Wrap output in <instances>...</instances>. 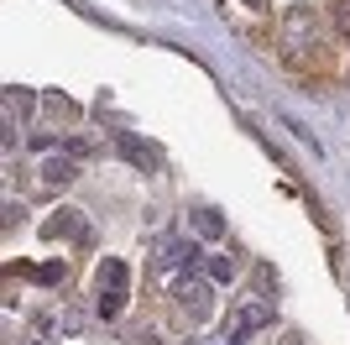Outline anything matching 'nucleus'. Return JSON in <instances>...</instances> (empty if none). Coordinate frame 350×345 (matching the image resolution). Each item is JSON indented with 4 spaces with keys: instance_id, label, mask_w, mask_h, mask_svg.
Instances as JSON below:
<instances>
[{
    "instance_id": "9",
    "label": "nucleus",
    "mask_w": 350,
    "mask_h": 345,
    "mask_svg": "<svg viewBox=\"0 0 350 345\" xmlns=\"http://www.w3.org/2000/svg\"><path fill=\"white\" fill-rule=\"evenodd\" d=\"M120 152H126V157H131L136 168H146V172H152V162H157V157H152V152H146L142 142H136V136H126V131H120Z\"/></svg>"
},
{
    "instance_id": "6",
    "label": "nucleus",
    "mask_w": 350,
    "mask_h": 345,
    "mask_svg": "<svg viewBox=\"0 0 350 345\" xmlns=\"http://www.w3.org/2000/svg\"><path fill=\"white\" fill-rule=\"evenodd\" d=\"M31 89H5V131H16V120H21V115L31 110Z\"/></svg>"
},
{
    "instance_id": "4",
    "label": "nucleus",
    "mask_w": 350,
    "mask_h": 345,
    "mask_svg": "<svg viewBox=\"0 0 350 345\" xmlns=\"http://www.w3.org/2000/svg\"><path fill=\"white\" fill-rule=\"evenodd\" d=\"M42 235H47V241H58V235H68V241H89V230H84V220H79V209H58V220H47Z\"/></svg>"
},
{
    "instance_id": "10",
    "label": "nucleus",
    "mask_w": 350,
    "mask_h": 345,
    "mask_svg": "<svg viewBox=\"0 0 350 345\" xmlns=\"http://www.w3.org/2000/svg\"><path fill=\"white\" fill-rule=\"evenodd\" d=\"M329 11H335V27H340V37L350 42V0H335Z\"/></svg>"
},
{
    "instance_id": "1",
    "label": "nucleus",
    "mask_w": 350,
    "mask_h": 345,
    "mask_svg": "<svg viewBox=\"0 0 350 345\" xmlns=\"http://www.w3.org/2000/svg\"><path fill=\"white\" fill-rule=\"evenodd\" d=\"M278 47L282 58H288L293 68H308V63H319V16H314V5H288L278 21Z\"/></svg>"
},
{
    "instance_id": "3",
    "label": "nucleus",
    "mask_w": 350,
    "mask_h": 345,
    "mask_svg": "<svg viewBox=\"0 0 350 345\" xmlns=\"http://www.w3.org/2000/svg\"><path fill=\"white\" fill-rule=\"evenodd\" d=\"M120 303H126V261L105 257L100 261V298H94V309H100V319H116Z\"/></svg>"
},
{
    "instance_id": "2",
    "label": "nucleus",
    "mask_w": 350,
    "mask_h": 345,
    "mask_svg": "<svg viewBox=\"0 0 350 345\" xmlns=\"http://www.w3.org/2000/svg\"><path fill=\"white\" fill-rule=\"evenodd\" d=\"M267 324H272V303L251 293V298H241V303H235L230 324H225V345H246L251 335H256V330H267Z\"/></svg>"
},
{
    "instance_id": "7",
    "label": "nucleus",
    "mask_w": 350,
    "mask_h": 345,
    "mask_svg": "<svg viewBox=\"0 0 350 345\" xmlns=\"http://www.w3.org/2000/svg\"><path fill=\"white\" fill-rule=\"evenodd\" d=\"M73 178H79V168H73V157H47L42 162V183H73Z\"/></svg>"
},
{
    "instance_id": "12",
    "label": "nucleus",
    "mask_w": 350,
    "mask_h": 345,
    "mask_svg": "<svg viewBox=\"0 0 350 345\" xmlns=\"http://www.w3.org/2000/svg\"><path fill=\"white\" fill-rule=\"evenodd\" d=\"M37 277H42V283H63V277H68V267H58V261H53V267H37Z\"/></svg>"
},
{
    "instance_id": "11",
    "label": "nucleus",
    "mask_w": 350,
    "mask_h": 345,
    "mask_svg": "<svg viewBox=\"0 0 350 345\" xmlns=\"http://www.w3.org/2000/svg\"><path fill=\"white\" fill-rule=\"evenodd\" d=\"M193 225H199V235H219V220H215V209H199V215H193Z\"/></svg>"
},
{
    "instance_id": "8",
    "label": "nucleus",
    "mask_w": 350,
    "mask_h": 345,
    "mask_svg": "<svg viewBox=\"0 0 350 345\" xmlns=\"http://www.w3.org/2000/svg\"><path fill=\"white\" fill-rule=\"evenodd\" d=\"M157 261H162V267H178V261H193V246H183V241H162V246H157Z\"/></svg>"
},
{
    "instance_id": "5",
    "label": "nucleus",
    "mask_w": 350,
    "mask_h": 345,
    "mask_svg": "<svg viewBox=\"0 0 350 345\" xmlns=\"http://www.w3.org/2000/svg\"><path fill=\"white\" fill-rule=\"evenodd\" d=\"M178 303H183L189 319H204L209 314V283H183L178 288Z\"/></svg>"
}]
</instances>
